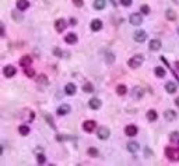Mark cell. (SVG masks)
I'll list each match as a JSON object with an SVG mask.
<instances>
[{
	"instance_id": "6da1fadb",
	"label": "cell",
	"mask_w": 179,
	"mask_h": 166,
	"mask_svg": "<svg viewBox=\"0 0 179 166\" xmlns=\"http://www.w3.org/2000/svg\"><path fill=\"white\" fill-rule=\"evenodd\" d=\"M165 155H167V158L169 160H173V162L179 160V149H176V148L167 147V148H165Z\"/></svg>"
},
{
	"instance_id": "7a4b0ae2",
	"label": "cell",
	"mask_w": 179,
	"mask_h": 166,
	"mask_svg": "<svg viewBox=\"0 0 179 166\" xmlns=\"http://www.w3.org/2000/svg\"><path fill=\"white\" fill-rule=\"evenodd\" d=\"M143 61H144V56L143 54H136L134 57H132L129 60V67H132V69H139L143 64Z\"/></svg>"
},
{
	"instance_id": "3957f363",
	"label": "cell",
	"mask_w": 179,
	"mask_h": 166,
	"mask_svg": "<svg viewBox=\"0 0 179 166\" xmlns=\"http://www.w3.org/2000/svg\"><path fill=\"white\" fill-rule=\"evenodd\" d=\"M95 127H97V123H95L94 120H85L84 123H83V128H84V131H87V133H92V131L95 130Z\"/></svg>"
},
{
	"instance_id": "277c9868",
	"label": "cell",
	"mask_w": 179,
	"mask_h": 166,
	"mask_svg": "<svg viewBox=\"0 0 179 166\" xmlns=\"http://www.w3.org/2000/svg\"><path fill=\"white\" fill-rule=\"evenodd\" d=\"M109 136H111V131H109V128L108 127H101L100 130H98V138L100 140H108L109 138Z\"/></svg>"
},
{
	"instance_id": "5b68a950",
	"label": "cell",
	"mask_w": 179,
	"mask_h": 166,
	"mask_svg": "<svg viewBox=\"0 0 179 166\" xmlns=\"http://www.w3.org/2000/svg\"><path fill=\"white\" fill-rule=\"evenodd\" d=\"M66 27H67V22L63 18H59V20L55 21V30L58 31V32H63V31L66 30Z\"/></svg>"
},
{
	"instance_id": "8992f818",
	"label": "cell",
	"mask_w": 179,
	"mask_h": 166,
	"mask_svg": "<svg viewBox=\"0 0 179 166\" xmlns=\"http://www.w3.org/2000/svg\"><path fill=\"white\" fill-rule=\"evenodd\" d=\"M15 73H17V70H15V67L11 66V64L6 66V67H4V70H3L4 77H7V78H11L13 76H15Z\"/></svg>"
},
{
	"instance_id": "52a82bcc",
	"label": "cell",
	"mask_w": 179,
	"mask_h": 166,
	"mask_svg": "<svg viewBox=\"0 0 179 166\" xmlns=\"http://www.w3.org/2000/svg\"><path fill=\"white\" fill-rule=\"evenodd\" d=\"M129 21H130L132 25H140L143 22V17L140 14L133 13V14H130V17H129Z\"/></svg>"
},
{
	"instance_id": "ba28073f",
	"label": "cell",
	"mask_w": 179,
	"mask_h": 166,
	"mask_svg": "<svg viewBox=\"0 0 179 166\" xmlns=\"http://www.w3.org/2000/svg\"><path fill=\"white\" fill-rule=\"evenodd\" d=\"M34 117H35V115H34V112H31L30 109L22 110V119H24L27 123H31V121L34 120Z\"/></svg>"
},
{
	"instance_id": "9c48e42d",
	"label": "cell",
	"mask_w": 179,
	"mask_h": 166,
	"mask_svg": "<svg viewBox=\"0 0 179 166\" xmlns=\"http://www.w3.org/2000/svg\"><path fill=\"white\" fill-rule=\"evenodd\" d=\"M147 39V32L146 31H137L134 34V41L136 42H144Z\"/></svg>"
},
{
	"instance_id": "30bf717a",
	"label": "cell",
	"mask_w": 179,
	"mask_h": 166,
	"mask_svg": "<svg viewBox=\"0 0 179 166\" xmlns=\"http://www.w3.org/2000/svg\"><path fill=\"white\" fill-rule=\"evenodd\" d=\"M76 85L73 84V82H69V84H66V87H64V92H66L67 95H70V97H73L74 94H76Z\"/></svg>"
},
{
	"instance_id": "8fae6325",
	"label": "cell",
	"mask_w": 179,
	"mask_h": 166,
	"mask_svg": "<svg viewBox=\"0 0 179 166\" xmlns=\"http://www.w3.org/2000/svg\"><path fill=\"white\" fill-rule=\"evenodd\" d=\"M124 133H126V136H129V137H134L137 134V127L133 126V124H129V126L124 128Z\"/></svg>"
},
{
	"instance_id": "7c38bea8",
	"label": "cell",
	"mask_w": 179,
	"mask_h": 166,
	"mask_svg": "<svg viewBox=\"0 0 179 166\" xmlns=\"http://www.w3.org/2000/svg\"><path fill=\"white\" fill-rule=\"evenodd\" d=\"M164 117L167 121H173L176 119V112H173V110H171V109H168V110H165L164 112Z\"/></svg>"
},
{
	"instance_id": "4fadbf2b",
	"label": "cell",
	"mask_w": 179,
	"mask_h": 166,
	"mask_svg": "<svg viewBox=\"0 0 179 166\" xmlns=\"http://www.w3.org/2000/svg\"><path fill=\"white\" fill-rule=\"evenodd\" d=\"M28 7H30L28 0H17V10H20V11H25Z\"/></svg>"
},
{
	"instance_id": "5bb4252c",
	"label": "cell",
	"mask_w": 179,
	"mask_h": 166,
	"mask_svg": "<svg viewBox=\"0 0 179 166\" xmlns=\"http://www.w3.org/2000/svg\"><path fill=\"white\" fill-rule=\"evenodd\" d=\"M77 35L76 34H67L66 36H64V41H66V43H69V45H74V43L77 42Z\"/></svg>"
},
{
	"instance_id": "9a60e30c",
	"label": "cell",
	"mask_w": 179,
	"mask_h": 166,
	"mask_svg": "<svg viewBox=\"0 0 179 166\" xmlns=\"http://www.w3.org/2000/svg\"><path fill=\"white\" fill-rule=\"evenodd\" d=\"M88 105H90V108H91V109H95V110H97V109L101 108L102 102H101V101L98 99V98H92V99L90 101V102H88Z\"/></svg>"
},
{
	"instance_id": "2e32d148",
	"label": "cell",
	"mask_w": 179,
	"mask_h": 166,
	"mask_svg": "<svg viewBox=\"0 0 179 166\" xmlns=\"http://www.w3.org/2000/svg\"><path fill=\"white\" fill-rule=\"evenodd\" d=\"M101 28H102V21H101V20H98V18L92 20V21H91V30L97 32V31H100Z\"/></svg>"
},
{
	"instance_id": "e0dca14e",
	"label": "cell",
	"mask_w": 179,
	"mask_h": 166,
	"mask_svg": "<svg viewBox=\"0 0 179 166\" xmlns=\"http://www.w3.org/2000/svg\"><path fill=\"white\" fill-rule=\"evenodd\" d=\"M165 91H167L168 94H175L176 92V84L172 82V81L167 82V84H165Z\"/></svg>"
},
{
	"instance_id": "ac0fdd59",
	"label": "cell",
	"mask_w": 179,
	"mask_h": 166,
	"mask_svg": "<svg viewBox=\"0 0 179 166\" xmlns=\"http://www.w3.org/2000/svg\"><path fill=\"white\" fill-rule=\"evenodd\" d=\"M70 105H62V106H59V109H58V115L59 116H64V115H67V113L70 112Z\"/></svg>"
},
{
	"instance_id": "d6986e66",
	"label": "cell",
	"mask_w": 179,
	"mask_h": 166,
	"mask_svg": "<svg viewBox=\"0 0 179 166\" xmlns=\"http://www.w3.org/2000/svg\"><path fill=\"white\" fill-rule=\"evenodd\" d=\"M31 63H32V57H31V56H24V57L20 59V64H21L22 67H30Z\"/></svg>"
},
{
	"instance_id": "ffe728a7",
	"label": "cell",
	"mask_w": 179,
	"mask_h": 166,
	"mask_svg": "<svg viewBox=\"0 0 179 166\" xmlns=\"http://www.w3.org/2000/svg\"><path fill=\"white\" fill-rule=\"evenodd\" d=\"M139 148H140V147H139V144H137L136 141H129L128 142V149L130 152H133V154L139 151Z\"/></svg>"
},
{
	"instance_id": "44dd1931",
	"label": "cell",
	"mask_w": 179,
	"mask_h": 166,
	"mask_svg": "<svg viewBox=\"0 0 179 166\" xmlns=\"http://www.w3.org/2000/svg\"><path fill=\"white\" fill-rule=\"evenodd\" d=\"M150 49L151 50H160L161 49V42L158 39H153V41H150Z\"/></svg>"
},
{
	"instance_id": "7402d4cb",
	"label": "cell",
	"mask_w": 179,
	"mask_h": 166,
	"mask_svg": "<svg viewBox=\"0 0 179 166\" xmlns=\"http://www.w3.org/2000/svg\"><path fill=\"white\" fill-rule=\"evenodd\" d=\"M22 69H24V74L28 77V78H34V77H35V70H34L31 66L30 67H22Z\"/></svg>"
},
{
	"instance_id": "603a6c76",
	"label": "cell",
	"mask_w": 179,
	"mask_h": 166,
	"mask_svg": "<svg viewBox=\"0 0 179 166\" xmlns=\"http://www.w3.org/2000/svg\"><path fill=\"white\" fill-rule=\"evenodd\" d=\"M106 6V0H94V7L97 10H102Z\"/></svg>"
},
{
	"instance_id": "cb8c5ba5",
	"label": "cell",
	"mask_w": 179,
	"mask_h": 166,
	"mask_svg": "<svg viewBox=\"0 0 179 166\" xmlns=\"http://www.w3.org/2000/svg\"><path fill=\"white\" fill-rule=\"evenodd\" d=\"M165 17H167V20H169V21H175L176 20V13L173 11V10H167L165 11Z\"/></svg>"
},
{
	"instance_id": "d4e9b609",
	"label": "cell",
	"mask_w": 179,
	"mask_h": 166,
	"mask_svg": "<svg viewBox=\"0 0 179 166\" xmlns=\"http://www.w3.org/2000/svg\"><path fill=\"white\" fill-rule=\"evenodd\" d=\"M147 119H148L150 121H154V120H157L158 119V113L155 112V110H148V112H147Z\"/></svg>"
},
{
	"instance_id": "484cf974",
	"label": "cell",
	"mask_w": 179,
	"mask_h": 166,
	"mask_svg": "<svg viewBox=\"0 0 179 166\" xmlns=\"http://www.w3.org/2000/svg\"><path fill=\"white\" fill-rule=\"evenodd\" d=\"M143 92H144V91H143L141 88H134L133 92H132V97L136 98V99H140V98L143 97Z\"/></svg>"
},
{
	"instance_id": "4316f807",
	"label": "cell",
	"mask_w": 179,
	"mask_h": 166,
	"mask_svg": "<svg viewBox=\"0 0 179 166\" xmlns=\"http://www.w3.org/2000/svg\"><path fill=\"white\" fill-rule=\"evenodd\" d=\"M126 92H128V88H126V85H123V84H120V85H118V87H116V94L118 95H124L126 94Z\"/></svg>"
},
{
	"instance_id": "83f0119b",
	"label": "cell",
	"mask_w": 179,
	"mask_h": 166,
	"mask_svg": "<svg viewBox=\"0 0 179 166\" xmlns=\"http://www.w3.org/2000/svg\"><path fill=\"white\" fill-rule=\"evenodd\" d=\"M18 131L21 136H28V134H30V127L25 126V124H21V126L18 127Z\"/></svg>"
},
{
	"instance_id": "f1b7e54d",
	"label": "cell",
	"mask_w": 179,
	"mask_h": 166,
	"mask_svg": "<svg viewBox=\"0 0 179 166\" xmlns=\"http://www.w3.org/2000/svg\"><path fill=\"white\" fill-rule=\"evenodd\" d=\"M154 73H155V76H157V77H160V78L165 77V70L162 69V67H157V69L154 70Z\"/></svg>"
},
{
	"instance_id": "f546056e",
	"label": "cell",
	"mask_w": 179,
	"mask_h": 166,
	"mask_svg": "<svg viewBox=\"0 0 179 166\" xmlns=\"http://www.w3.org/2000/svg\"><path fill=\"white\" fill-rule=\"evenodd\" d=\"M83 91H84V92H92V91H94V87H92L91 82H85V84L83 85Z\"/></svg>"
},
{
	"instance_id": "4dcf8cb0",
	"label": "cell",
	"mask_w": 179,
	"mask_h": 166,
	"mask_svg": "<svg viewBox=\"0 0 179 166\" xmlns=\"http://www.w3.org/2000/svg\"><path fill=\"white\" fill-rule=\"evenodd\" d=\"M169 140L172 142H179V131H172L169 136Z\"/></svg>"
},
{
	"instance_id": "1f68e13d",
	"label": "cell",
	"mask_w": 179,
	"mask_h": 166,
	"mask_svg": "<svg viewBox=\"0 0 179 166\" xmlns=\"http://www.w3.org/2000/svg\"><path fill=\"white\" fill-rule=\"evenodd\" d=\"M45 120L48 121V124L52 127V128H55V123H53V119H52L51 115H45Z\"/></svg>"
},
{
	"instance_id": "d6a6232c",
	"label": "cell",
	"mask_w": 179,
	"mask_h": 166,
	"mask_svg": "<svg viewBox=\"0 0 179 166\" xmlns=\"http://www.w3.org/2000/svg\"><path fill=\"white\" fill-rule=\"evenodd\" d=\"M88 155H90V156H94V158H97L98 156V151L95 148H88Z\"/></svg>"
},
{
	"instance_id": "836d02e7",
	"label": "cell",
	"mask_w": 179,
	"mask_h": 166,
	"mask_svg": "<svg viewBox=\"0 0 179 166\" xmlns=\"http://www.w3.org/2000/svg\"><path fill=\"white\" fill-rule=\"evenodd\" d=\"M140 11H141L143 14H148V13H150V7L147 6V4H143V6L140 7Z\"/></svg>"
},
{
	"instance_id": "e575fe53",
	"label": "cell",
	"mask_w": 179,
	"mask_h": 166,
	"mask_svg": "<svg viewBox=\"0 0 179 166\" xmlns=\"http://www.w3.org/2000/svg\"><path fill=\"white\" fill-rule=\"evenodd\" d=\"M46 162V156L43 154H38V163H43Z\"/></svg>"
},
{
	"instance_id": "d590c367",
	"label": "cell",
	"mask_w": 179,
	"mask_h": 166,
	"mask_svg": "<svg viewBox=\"0 0 179 166\" xmlns=\"http://www.w3.org/2000/svg\"><path fill=\"white\" fill-rule=\"evenodd\" d=\"M120 4L124 7H130L132 6V0H120Z\"/></svg>"
},
{
	"instance_id": "8d00e7d4",
	"label": "cell",
	"mask_w": 179,
	"mask_h": 166,
	"mask_svg": "<svg viewBox=\"0 0 179 166\" xmlns=\"http://www.w3.org/2000/svg\"><path fill=\"white\" fill-rule=\"evenodd\" d=\"M53 54H55L56 57H62V50L59 48H55L53 49Z\"/></svg>"
},
{
	"instance_id": "74e56055",
	"label": "cell",
	"mask_w": 179,
	"mask_h": 166,
	"mask_svg": "<svg viewBox=\"0 0 179 166\" xmlns=\"http://www.w3.org/2000/svg\"><path fill=\"white\" fill-rule=\"evenodd\" d=\"M38 82H42V84H48V78H46L45 76H39V78H38Z\"/></svg>"
},
{
	"instance_id": "f35d334b",
	"label": "cell",
	"mask_w": 179,
	"mask_h": 166,
	"mask_svg": "<svg viewBox=\"0 0 179 166\" xmlns=\"http://www.w3.org/2000/svg\"><path fill=\"white\" fill-rule=\"evenodd\" d=\"M73 3H74V6L81 7L83 4H84V2H83V0H73Z\"/></svg>"
},
{
	"instance_id": "ab89813d",
	"label": "cell",
	"mask_w": 179,
	"mask_h": 166,
	"mask_svg": "<svg viewBox=\"0 0 179 166\" xmlns=\"http://www.w3.org/2000/svg\"><path fill=\"white\" fill-rule=\"evenodd\" d=\"M144 152H146V155H148V158H151L153 152H151V149H150V148H146V151H144Z\"/></svg>"
},
{
	"instance_id": "60d3db41",
	"label": "cell",
	"mask_w": 179,
	"mask_h": 166,
	"mask_svg": "<svg viewBox=\"0 0 179 166\" xmlns=\"http://www.w3.org/2000/svg\"><path fill=\"white\" fill-rule=\"evenodd\" d=\"M70 24H71V25H76L77 24V20H76V18H71V20H70Z\"/></svg>"
},
{
	"instance_id": "b9f144b4",
	"label": "cell",
	"mask_w": 179,
	"mask_h": 166,
	"mask_svg": "<svg viewBox=\"0 0 179 166\" xmlns=\"http://www.w3.org/2000/svg\"><path fill=\"white\" fill-rule=\"evenodd\" d=\"M0 35H2V36L4 35V27H3V25H2V27H0Z\"/></svg>"
},
{
	"instance_id": "7bdbcfd3",
	"label": "cell",
	"mask_w": 179,
	"mask_h": 166,
	"mask_svg": "<svg viewBox=\"0 0 179 166\" xmlns=\"http://www.w3.org/2000/svg\"><path fill=\"white\" fill-rule=\"evenodd\" d=\"M175 105L179 106V98H176V99H175Z\"/></svg>"
},
{
	"instance_id": "ee69618b",
	"label": "cell",
	"mask_w": 179,
	"mask_h": 166,
	"mask_svg": "<svg viewBox=\"0 0 179 166\" xmlns=\"http://www.w3.org/2000/svg\"><path fill=\"white\" fill-rule=\"evenodd\" d=\"M175 66H176V70H178V71H179V60L175 63Z\"/></svg>"
},
{
	"instance_id": "f6af8a7d",
	"label": "cell",
	"mask_w": 179,
	"mask_h": 166,
	"mask_svg": "<svg viewBox=\"0 0 179 166\" xmlns=\"http://www.w3.org/2000/svg\"><path fill=\"white\" fill-rule=\"evenodd\" d=\"M178 32H179V28H178Z\"/></svg>"
},
{
	"instance_id": "bcb514c9",
	"label": "cell",
	"mask_w": 179,
	"mask_h": 166,
	"mask_svg": "<svg viewBox=\"0 0 179 166\" xmlns=\"http://www.w3.org/2000/svg\"><path fill=\"white\" fill-rule=\"evenodd\" d=\"M178 144H179V142H178Z\"/></svg>"
}]
</instances>
